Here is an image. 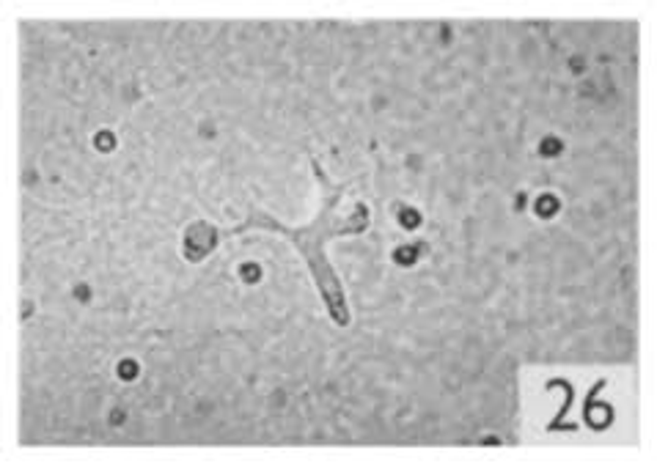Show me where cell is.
<instances>
[{
    "instance_id": "cell-9",
    "label": "cell",
    "mask_w": 657,
    "mask_h": 464,
    "mask_svg": "<svg viewBox=\"0 0 657 464\" xmlns=\"http://www.w3.org/2000/svg\"><path fill=\"white\" fill-rule=\"evenodd\" d=\"M77 297H80V300H85V297H88V288L80 286V288H77Z\"/></svg>"
},
{
    "instance_id": "cell-2",
    "label": "cell",
    "mask_w": 657,
    "mask_h": 464,
    "mask_svg": "<svg viewBox=\"0 0 657 464\" xmlns=\"http://www.w3.org/2000/svg\"><path fill=\"white\" fill-rule=\"evenodd\" d=\"M536 212L542 214V217H553V214L558 212V201H555L553 195H542L539 204H536Z\"/></svg>"
},
{
    "instance_id": "cell-1",
    "label": "cell",
    "mask_w": 657,
    "mask_h": 464,
    "mask_svg": "<svg viewBox=\"0 0 657 464\" xmlns=\"http://www.w3.org/2000/svg\"><path fill=\"white\" fill-rule=\"evenodd\" d=\"M212 245H215L212 228H206V225L190 228V234H187V258H193V261H195V258H204Z\"/></svg>"
},
{
    "instance_id": "cell-6",
    "label": "cell",
    "mask_w": 657,
    "mask_h": 464,
    "mask_svg": "<svg viewBox=\"0 0 657 464\" xmlns=\"http://www.w3.org/2000/svg\"><path fill=\"white\" fill-rule=\"evenodd\" d=\"M399 220H402L404 228H418V225H421V217H418V212H412V209H404L402 214H399Z\"/></svg>"
},
{
    "instance_id": "cell-5",
    "label": "cell",
    "mask_w": 657,
    "mask_h": 464,
    "mask_svg": "<svg viewBox=\"0 0 657 464\" xmlns=\"http://www.w3.org/2000/svg\"><path fill=\"white\" fill-rule=\"evenodd\" d=\"M118 374H121V379H135V376H138V362H135V360H121Z\"/></svg>"
},
{
    "instance_id": "cell-3",
    "label": "cell",
    "mask_w": 657,
    "mask_h": 464,
    "mask_svg": "<svg viewBox=\"0 0 657 464\" xmlns=\"http://www.w3.org/2000/svg\"><path fill=\"white\" fill-rule=\"evenodd\" d=\"M415 255H418V250H415V247H399V250L394 253V258L399 261V264H404V267H407V264H412V261H415Z\"/></svg>"
},
{
    "instance_id": "cell-4",
    "label": "cell",
    "mask_w": 657,
    "mask_h": 464,
    "mask_svg": "<svg viewBox=\"0 0 657 464\" xmlns=\"http://www.w3.org/2000/svg\"><path fill=\"white\" fill-rule=\"evenodd\" d=\"M542 154H545V157H555V154H561V140L558 138H545V140H542Z\"/></svg>"
},
{
    "instance_id": "cell-7",
    "label": "cell",
    "mask_w": 657,
    "mask_h": 464,
    "mask_svg": "<svg viewBox=\"0 0 657 464\" xmlns=\"http://www.w3.org/2000/svg\"><path fill=\"white\" fill-rule=\"evenodd\" d=\"M97 146H99V151H110L113 146H116V138L102 132V135H97Z\"/></svg>"
},
{
    "instance_id": "cell-8",
    "label": "cell",
    "mask_w": 657,
    "mask_h": 464,
    "mask_svg": "<svg viewBox=\"0 0 657 464\" xmlns=\"http://www.w3.org/2000/svg\"><path fill=\"white\" fill-rule=\"evenodd\" d=\"M240 272H242V278H245L248 283H256V280H259V267H256V264H248V267H242Z\"/></svg>"
}]
</instances>
